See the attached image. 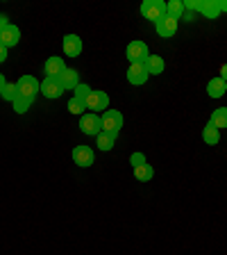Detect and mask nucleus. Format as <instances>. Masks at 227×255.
Returning <instances> with one entry per match:
<instances>
[{
  "label": "nucleus",
  "mask_w": 227,
  "mask_h": 255,
  "mask_svg": "<svg viewBox=\"0 0 227 255\" xmlns=\"http://www.w3.org/2000/svg\"><path fill=\"white\" fill-rule=\"evenodd\" d=\"M16 87H18V96L23 98H30L34 101L39 94H41V85H39V80L34 75H23V78L16 80Z\"/></svg>",
  "instance_id": "1"
},
{
  "label": "nucleus",
  "mask_w": 227,
  "mask_h": 255,
  "mask_svg": "<svg viewBox=\"0 0 227 255\" xmlns=\"http://www.w3.org/2000/svg\"><path fill=\"white\" fill-rule=\"evenodd\" d=\"M141 16L152 23H159L166 16V2L164 0H146L141 5Z\"/></svg>",
  "instance_id": "2"
},
{
  "label": "nucleus",
  "mask_w": 227,
  "mask_h": 255,
  "mask_svg": "<svg viewBox=\"0 0 227 255\" xmlns=\"http://www.w3.org/2000/svg\"><path fill=\"white\" fill-rule=\"evenodd\" d=\"M100 121H102V132H109V134H116L118 137V132H121V128H123V114L121 112L118 110L102 112Z\"/></svg>",
  "instance_id": "3"
},
{
  "label": "nucleus",
  "mask_w": 227,
  "mask_h": 255,
  "mask_svg": "<svg viewBox=\"0 0 227 255\" xmlns=\"http://www.w3.org/2000/svg\"><path fill=\"white\" fill-rule=\"evenodd\" d=\"M79 128L82 132L89 134V137H98L102 132V121H100V114H93V112H84L82 119H79Z\"/></svg>",
  "instance_id": "4"
},
{
  "label": "nucleus",
  "mask_w": 227,
  "mask_h": 255,
  "mask_svg": "<svg viewBox=\"0 0 227 255\" xmlns=\"http://www.w3.org/2000/svg\"><path fill=\"white\" fill-rule=\"evenodd\" d=\"M84 107L91 110L93 114H98V112H107V107H109V96H107L105 91H93L91 89V94L86 96V101H84Z\"/></svg>",
  "instance_id": "5"
},
{
  "label": "nucleus",
  "mask_w": 227,
  "mask_h": 255,
  "mask_svg": "<svg viewBox=\"0 0 227 255\" xmlns=\"http://www.w3.org/2000/svg\"><path fill=\"white\" fill-rule=\"evenodd\" d=\"M148 71H146V64L143 62H134V64H130V69H127V82L130 85H146L148 82Z\"/></svg>",
  "instance_id": "6"
},
{
  "label": "nucleus",
  "mask_w": 227,
  "mask_h": 255,
  "mask_svg": "<svg viewBox=\"0 0 227 255\" xmlns=\"http://www.w3.org/2000/svg\"><path fill=\"white\" fill-rule=\"evenodd\" d=\"M177 25H180V21L166 14L159 23H154V30H157V34H159L161 39H170V37H175V32H177Z\"/></svg>",
  "instance_id": "7"
},
{
  "label": "nucleus",
  "mask_w": 227,
  "mask_h": 255,
  "mask_svg": "<svg viewBox=\"0 0 227 255\" xmlns=\"http://www.w3.org/2000/svg\"><path fill=\"white\" fill-rule=\"evenodd\" d=\"M93 159H95V153L91 146H75L73 148V162L77 166H82V169L93 164Z\"/></svg>",
  "instance_id": "8"
},
{
  "label": "nucleus",
  "mask_w": 227,
  "mask_h": 255,
  "mask_svg": "<svg viewBox=\"0 0 227 255\" xmlns=\"http://www.w3.org/2000/svg\"><path fill=\"white\" fill-rule=\"evenodd\" d=\"M150 55L148 46L143 41H132V43H127V50H125V57L130 59V64L134 62H143V59Z\"/></svg>",
  "instance_id": "9"
},
{
  "label": "nucleus",
  "mask_w": 227,
  "mask_h": 255,
  "mask_svg": "<svg viewBox=\"0 0 227 255\" xmlns=\"http://www.w3.org/2000/svg\"><path fill=\"white\" fill-rule=\"evenodd\" d=\"M64 94V87L59 85V78H43L41 82V96L55 101V98H62Z\"/></svg>",
  "instance_id": "10"
},
{
  "label": "nucleus",
  "mask_w": 227,
  "mask_h": 255,
  "mask_svg": "<svg viewBox=\"0 0 227 255\" xmlns=\"http://www.w3.org/2000/svg\"><path fill=\"white\" fill-rule=\"evenodd\" d=\"M69 69L66 66V62H64L62 57H48L46 59V64H43V71H46V78H59V75L64 73V71Z\"/></svg>",
  "instance_id": "11"
},
{
  "label": "nucleus",
  "mask_w": 227,
  "mask_h": 255,
  "mask_svg": "<svg viewBox=\"0 0 227 255\" xmlns=\"http://www.w3.org/2000/svg\"><path fill=\"white\" fill-rule=\"evenodd\" d=\"M62 46H64V55H66V57H77V55H82V39H79L77 34H66Z\"/></svg>",
  "instance_id": "12"
},
{
  "label": "nucleus",
  "mask_w": 227,
  "mask_h": 255,
  "mask_svg": "<svg viewBox=\"0 0 227 255\" xmlns=\"http://www.w3.org/2000/svg\"><path fill=\"white\" fill-rule=\"evenodd\" d=\"M21 41V30H18V25H7L5 30L0 32V43L5 48H11V46H16V43Z\"/></svg>",
  "instance_id": "13"
},
{
  "label": "nucleus",
  "mask_w": 227,
  "mask_h": 255,
  "mask_svg": "<svg viewBox=\"0 0 227 255\" xmlns=\"http://www.w3.org/2000/svg\"><path fill=\"white\" fill-rule=\"evenodd\" d=\"M59 85L64 87V91H73L79 85V73L75 69H66L59 75Z\"/></svg>",
  "instance_id": "14"
},
{
  "label": "nucleus",
  "mask_w": 227,
  "mask_h": 255,
  "mask_svg": "<svg viewBox=\"0 0 227 255\" xmlns=\"http://www.w3.org/2000/svg\"><path fill=\"white\" fill-rule=\"evenodd\" d=\"M200 14H205V18H218L221 16V0H200Z\"/></svg>",
  "instance_id": "15"
},
{
  "label": "nucleus",
  "mask_w": 227,
  "mask_h": 255,
  "mask_svg": "<svg viewBox=\"0 0 227 255\" xmlns=\"http://www.w3.org/2000/svg\"><path fill=\"white\" fill-rule=\"evenodd\" d=\"M143 64H146V71H148V75L164 73V66H166V62L159 57V55H148V57L143 59Z\"/></svg>",
  "instance_id": "16"
},
{
  "label": "nucleus",
  "mask_w": 227,
  "mask_h": 255,
  "mask_svg": "<svg viewBox=\"0 0 227 255\" xmlns=\"http://www.w3.org/2000/svg\"><path fill=\"white\" fill-rule=\"evenodd\" d=\"M207 94L212 96V98H221V96L227 94V82L221 78H212L209 80V85H207Z\"/></svg>",
  "instance_id": "17"
},
{
  "label": "nucleus",
  "mask_w": 227,
  "mask_h": 255,
  "mask_svg": "<svg viewBox=\"0 0 227 255\" xmlns=\"http://www.w3.org/2000/svg\"><path fill=\"white\" fill-rule=\"evenodd\" d=\"M202 139H205V143H209V146H216V143L221 141V130H218L216 126H212V123H207L205 130H202Z\"/></svg>",
  "instance_id": "18"
},
{
  "label": "nucleus",
  "mask_w": 227,
  "mask_h": 255,
  "mask_svg": "<svg viewBox=\"0 0 227 255\" xmlns=\"http://www.w3.org/2000/svg\"><path fill=\"white\" fill-rule=\"evenodd\" d=\"M114 143H116V134H109V132H100L98 137H95V146L100 150H111L114 148Z\"/></svg>",
  "instance_id": "19"
},
{
  "label": "nucleus",
  "mask_w": 227,
  "mask_h": 255,
  "mask_svg": "<svg viewBox=\"0 0 227 255\" xmlns=\"http://www.w3.org/2000/svg\"><path fill=\"white\" fill-rule=\"evenodd\" d=\"M166 14L180 21L182 16H184V2H182V0H168V2H166Z\"/></svg>",
  "instance_id": "20"
},
{
  "label": "nucleus",
  "mask_w": 227,
  "mask_h": 255,
  "mask_svg": "<svg viewBox=\"0 0 227 255\" xmlns=\"http://www.w3.org/2000/svg\"><path fill=\"white\" fill-rule=\"evenodd\" d=\"M209 123L216 126L218 130H221V128H227V107H218V110H214Z\"/></svg>",
  "instance_id": "21"
},
{
  "label": "nucleus",
  "mask_w": 227,
  "mask_h": 255,
  "mask_svg": "<svg viewBox=\"0 0 227 255\" xmlns=\"http://www.w3.org/2000/svg\"><path fill=\"white\" fill-rule=\"evenodd\" d=\"M152 175H154V169L148 164V162L134 169V178H137V180H141V182H150V180H152Z\"/></svg>",
  "instance_id": "22"
},
{
  "label": "nucleus",
  "mask_w": 227,
  "mask_h": 255,
  "mask_svg": "<svg viewBox=\"0 0 227 255\" xmlns=\"http://www.w3.org/2000/svg\"><path fill=\"white\" fill-rule=\"evenodd\" d=\"M0 96H2L7 103H14L16 98H18V87H16V82H7V85H5V91H2Z\"/></svg>",
  "instance_id": "23"
},
{
  "label": "nucleus",
  "mask_w": 227,
  "mask_h": 255,
  "mask_svg": "<svg viewBox=\"0 0 227 255\" xmlns=\"http://www.w3.org/2000/svg\"><path fill=\"white\" fill-rule=\"evenodd\" d=\"M11 105H14V112H16V114H25V112L30 110L32 101H30V98H23V96H18V98H16Z\"/></svg>",
  "instance_id": "24"
},
{
  "label": "nucleus",
  "mask_w": 227,
  "mask_h": 255,
  "mask_svg": "<svg viewBox=\"0 0 227 255\" xmlns=\"http://www.w3.org/2000/svg\"><path fill=\"white\" fill-rule=\"evenodd\" d=\"M66 107H69V112H71V114H79V117H82V114H84V110H86V107H84V103H82V101H77V98H71V101H69V105H66Z\"/></svg>",
  "instance_id": "25"
},
{
  "label": "nucleus",
  "mask_w": 227,
  "mask_h": 255,
  "mask_svg": "<svg viewBox=\"0 0 227 255\" xmlns=\"http://www.w3.org/2000/svg\"><path fill=\"white\" fill-rule=\"evenodd\" d=\"M73 91H75V96H73V98H77V101H82V103H84V101H86V96L91 94V87H89V85H82V82H79V85L75 87Z\"/></svg>",
  "instance_id": "26"
},
{
  "label": "nucleus",
  "mask_w": 227,
  "mask_h": 255,
  "mask_svg": "<svg viewBox=\"0 0 227 255\" xmlns=\"http://www.w3.org/2000/svg\"><path fill=\"white\" fill-rule=\"evenodd\" d=\"M130 164L137 169V166H141V164H146V155L143 153H132V157H130Z\"/></svg>",
  "instance_id": "27"
},
{
  "label": "nucleus",
  "mask_w": 227,
  "mask_h": 255,
  "mask_svg": "<svg viewBox=\"0 0 227 255\" xmlns=\"http://www.w3.org/2000/svg\"><path fill=\"white\" fill-rule=\"evenodd\" d=\"M186 9L198 11V9H200V0H186V2H184V11Z\"/></svg>",
  "instance_id": "28"
},
{
  "label": "nucleus",
  "mask_w": 227,
  "mask_h": 255,
  "mask_svg": "<svg viewBox=\"0 0 227 255\" xmlns=\"http://www.w3.org/2000/svg\"><path fill=\"white\" fill-rule=\"evenodd\" d=\"M7 25H9V21H7V16H5V14H0V32L5 30Z\"/></svg>",
  "instance_id": "29"
},
{
  "label": "nucleus",
  "mask_w": 227,
  "mask_h": 255,
  "mask_svg": "<svg viewBox=\"0 0 227 255\" xmlns=\"http://www.w3.org/2000/svg\"><path fill=\"white\" fill-rule=\"evenodd\" d=\"M5 59H7V48L2 46V43H0V64L5 62Z\"/></svg>",
  "instance_id": "30"
},
{
  "label": "nucleus",
  "mask_w": 227,
  "mask_h": 255,
  "mask_svg": "<svg viewBox=\"0 0 227 255\" xmlns=\"http://www.w3.org/2000/svg\"><path fill=\"white\" fill-rule=\"evenodd\" d=\"M218 78L227 82V64H223V66H221V75H218Z\"/></svg>",
  "instance_id": "31"
},
{
  "label": "nucleus",
  "mask_w": 227,
  "mask_h": 255,
  "mask_svg": "<svg viewBox=\"0 0 227 255\" xmlns=\"http://www.w3.org/2000/svg\"><path fill=\"white\" fill-rule=\"evenodd\" d=\"M5 85H7V80H5V75L0 73V94H2V91H5Z\"/></svg>",
  "instance_id": "32"
},
{
  "label": "nucleus",
  "mask_w": 227,
  "mask_h": 255,
  "mask_svg": "<svg viewBox=\"0 0 227 255\" xmlns=\"http://www.w3.org/2000/svg\"><path fill=\"white\" fill-rule=\"evenodd\" d=\"M221 11H227V0H225V2L221 0Z\"/></svg>",
  "instance_id": "33"
}]
</instances>
